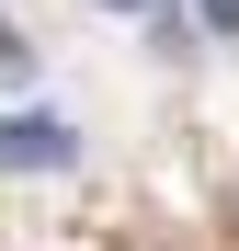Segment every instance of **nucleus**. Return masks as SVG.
<instances>
[{"instance_id":"nucleus-1","label":"nucleus","mask_w":239,"mask_h":251,"mask_svg":"<svg viewBox=\"0 0 239 251\" xmlns=\"http://www.w3.org/2000/svg\"><path fill=\"white\" fill-rule=\"evenodd\" d=\"M80 160V126L68 114H12L0 126V172H68Z\"/></svg>"},{"instance_id":"nucleus-2","label":"nucleus","mask_w":239,"mask_h":251,"mask_svg":"<svg viewBox=\"0 0 239 251\" xmlns=\"http://www.w3.org/2000/svg\"><path fill=\"white\" fill-rule=\"evenodd\" d=\"M205 23H217V34H239V0H205Z\"/></svg>"},{"instance_id":"nucleus-3","label":"nucleus","mask_w":239,"mask_h":251,"mask_svg":"<svg viewBox=\"0 0 239 251\" xmlns=\"http://www.w3.org/2000/svg\"><path fill=\"white\" fill-rule=\"evenodd\" d=\"M0 69H23V34H12V23H0Z\"/></svg>"},{"instance_id":"nucleus-4","label":"nucleus","mask_w":239,"mask_h":251,"mask_svg":"<svg viewBox=\"0 0 239 251\" xmlns=\"http://www.w3.org/2000/svg\"><path fill=\"white\" fill-rule=\"evenodd\" d=\"M103 12H137V0H103Z\"/></svg>"}]
</instances>
